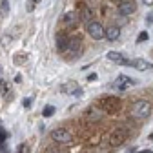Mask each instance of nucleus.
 Instances as JSON below:
<instances>
[{"label":"nucleus","instance_id":"1","mask_svg":"<svg viewBox=\"0 0 153 153\" xmlns=\"http://www.w3.org/2000/svg\"><path fill=\"white\" fill-rule=\"evenodd\" d=\"M151 111H153V106L148 100H137L135 104H133V108H131V115L135 119H139V120L148 119L149 115H151Z\"/></svg>","mask_w":153,"mask_h":153},{"label":"nucleus","instance_id":"2","mask_svg":"<svg viewBox=\"0 0 153 153\" xmlns=\"http://www.w3.org/2000/svg\"><path fill=\"white\" fill-rule=\"evenodd\" d=\"M99 106H100V109L106 111V113H117V111H120L122 102H120V99H117V97H104V99L99 100Z\"/></svg>","mask_w":153,"mask_h":153},{"label":"nucleus","instance_id":"3","mask_svg":"<svg viewBox=\"0 0 153 153\" xmlns=\"http://www.w3.org/2000/svg\"><path fill=\"white\" fill-rule=\"evenodd\" d=\"M66 53H69V59H76V56H80V53H82V40H80L79 36H69Z\"/></svg>","mask_w":153,"mask_h":153},{"label":"nucleus","instance_id":"4","mask_svg":"<svg viewBox=\"0 0 153 153\" xmlns=\"http://www.w3.org/2000/svg\"><path fill=\"white\" fill-rule=\"evenodd\" d=\"M126 140H128V129H124V128H119V129L111 131V135H109V144H111L113 148H119V146H122Z\"/></svg>","mask_w":153,"mask_h":153},{"label":"nucleus","instance_id":"5","mask_svg":"<svg viewBox=\"0 0 153 153\" xmlns=\"http://www.w3.org/2000/svg\"><path fill=\"white\" fill-rule=\"evenodd\" d=\"M51 140L59 142V144H68L71 142V131L66 128H56L51 131Z\"/></svg>","mask_w":153,"mask_h":153},{"label":"nucleus","instance_id":"6","mask_svg":"<svg viewBox=\"0 0 153 153\" xmlns=\"http://www.w3.org/2000/svg\"><path fill=\"white\" fill-rule=\"evenodd\" d=\"M88 35L93 38V40H100V38H104V36H106V29L102 27V24H100V22L91 20V22L88 24Z\"/></svg>","mask_w":153,"mask_h":153},{"label":"nucleus","instance_id":"7","mask_svg":"<svg viewBox=\"0 0 153 153\" xmlns=\"http://www.w3.org/2000/svg\"><path fill=\"white\" fill-rule=\"evenodd\" d=\"M137 11V4H135V0H122V2L119 4V13L122 16H129Z\"/></svg>","mask_w":153,"mask_h":153},{"label":"nucleus","instance_id":"8","mask_svg":"<svg viewBox=\"0 0 153 153\" xmlns=\"http://www.w3.org/2000/svg\"><path fill=\"white\" fill-rule=\"evenodd\" d=\"M60 91H62V93H69V95H75V97H80V95H82V89L79 88V84H76L75 80L62 84V86H60Z\"/></svg>","mask_w":153,"mask_h":153},{"label":"nucleus","instance_id":"9","mask_svg":"<svg viewBox=\"0 0 153 153\" xmlns=\"http://www.w3.org/2000/svg\"><path fill=\"white\" fill-rule=\"evenodd\" d=\"M128 64H129V66H133L135 69H139V71H148V69H151V68H153V64H151V62H148V60H144V59L129 60Z\"/></svg>","mask_w":153,"mask_h":153},{"label":"nucleus","instance_id":"10","mask_svg":"<svg viewBox=\"0 0 153 153\" xmlns=\"http://www.w3.org/2000/svg\"><path fill=\"white\" fill-rule=\"evenodd\" d=\"M131 84H133V80L129 79V76H126V75H119L117 80H115V88L117 89H128Z\"/></svg>","mask_w":153,"mask_h":153},{"label":"nucleus","instance_id":"11","mask_svg":"<svg viewBox=\"0 0 153 153\" xmlns=\"http://www.w3.org/2000/svg\"><path fill=\"white\" fill-rule=\"evenodd\" d=\"M79 18H80V22L84 24H89L93 20V13L88 6H80V11H79Z\"/></svg>","mask_w":153,"mask_h":153},{"label":"nucleus","instance_id":"12","mask_svg":"<svg viewBox=\"0 0 153 153\" xmlns=\"http://www.w3.org/2000/svg\"><path fill=\"white\" fill-rule=\"evenodd\" d=\"M108 60H111L115 64H128L129 62L128 59H124V55L119 53V51H108Z\"/></svg>","mask_w":153,"mask_h":153},{"label":"nucleus","instance_id":"13","mask_svg":"<svg viewBox=\"0 0 153 153\" xmlns=\"http://www.w3.org/2000/svg\"><path fill=\"white\" fill-rule=\"evenodd\" d=\"M86 119L88 120H100L102 119V111L99 109V108H95V106H91V108H88L86 109Z\"/></svg>","mask_w":153,"mask_h":153},{"label":"nucleus","instance_id":"14","mask_svg":"<svg viewBox=\"0 0 153 153\" xmlns=\"http://www.w3.org/2000/svg\"><path fill=\"white\" fill-rule=\"evenodd\" d=\"M119 36H120V27L119 26H109L108 29H106V38H108V40H119Z\"/></svg>","mask_w":153,"mask_h":153},{"label":"nucleus","instance_id":"15","mask_svg":"<svg viewBox=\"0 0 153 153\" xmlns=\"http://www.w3.org/2000/svg\"><path fill=\"white\" fill-rule=\"evenodd\" d=\"M68 42H69L68 36H64V35L56 36V48H59V51H66L68 49Z\"/></svg>","mask_w":153,"mask_h":153},{"label":"nucleus","instance_id":"16","mask_svg":"<svg viewBox=\"0 0 153 153\" xmlns=\"http://www.w3.org/2000/svg\"><path fill=\"white\" fill-rule=\"evenodd\" d=\"M62 22H64L66 26H75V22H76V13L68 11V13L64 15V18H62Z\"/></svg>","mask_w":153,"mask_h":153},{"label":"nucleus","instance_id":"17","mask_svg":"<svg viewBox=\"0 0 153 153\" xmlns=\"http://www.w3.org/2000/svg\"><path fill=\"white\" fill-rule=\"evenodd\" d=\"M7 91H9V86L6 80H0V95H4V97H7Z\"/></svg>","mask_w":153,"mask_h":153},{"label":"nucleus","instance_id":"18","mask_svg":"<svg viewBox=\"0 0 153 153\" xmlns=\"http://www.w3.org/2000/svg\"><path fill=\"white\" fill-rule=\"evenodd\" d=\"M38 4V0H27L26 2V9H27V13H31V11H35V6Z\"/></svg>","mask_w":153,"mask_h":153},{"label":"nucleus","instance_id":"19","mask_svg":"<svg viewBox=\"0 0 153 153\" xmlns=\"http://www.w3.org/2000/svg\"><path fill=\"white\" fill-rule=\"evenodd\" d=\"M53 113H55V106H46L44 111H42L44 117H53Z\"/></svg>","mask_w":153,"mask_h":153},{"label":"nucleus","instance_id":"20","mask_svg":"<svg viewBox=\"0 0 153 153\" xmlns=\"http://www.w3.org/2000/svg\"><path fill=\"white\" fill-rule=\"evenodd\" d=\"M148 36H149V35H148L146 31H140V33H139V36H137V44H142V42H146V40H148Z\"/></svg>","mask_w":153,"mask_h":153},{"label":"nucleus","instance_id":"21","mask_svg":"<svg viewBox=\"0 0 153 153\" xmlns=\"http://www.w3.org/2000/svg\"><path fill=\"white\" fill-rule=\"evenodd\" d=\"M27 151H29V146L27 144H20V148H18L16 153H27Z\"/></svg>","mask_w":153,"mask_h":153},{"label":"nucleus","instance_id":"22","mask_svg":"<svg viewBox=\"0 0 153 153\" xmlns=\"http://www.w3.org/2000/svg\"><path fill=\"white\" fill-rule=\"evenodd\" d=\"M88 80H97V75H95V73H91V75L88 76Z\"/></svg>","mask_w":153,"mask_h":153},{"label":"nucleus","instance_id":"23","mask_svg":"<svg viewBox=\"0 0 153 153\" xmlns=\"http://www.w3.org/2000/svg\"><path fill=\"white\" fill-rule=\"evenodd\" d=\"M24 106L29 108V106H31V99H26V100H24Z\"/></svg>","mask_w":153,"mask_h":153},{"label":"nucleus","instance_id":"24","mask_svg":"<svg viewBox=\"0 0 153 153\" xmlns=\"http://www.w3.org/2000/svg\"><path fill=\"white\" fill-rule=\"evenodd\" d=\"M142 2H144L146 6H153V0H142Z\"/></svg>","mask_w":153,"mask_h":153},{"label":"nucleus","instance_id":"25","mask_svg":"<svg viewBox=\"0 0 153 153\" xmlns=\"http://www.w3.org/2000/svg\"><path fill=\"white\" fill-rule=\"evenodd\" d=\"M109 2H113V4H120L122 0H109Z\"/></svg>","mask_w":153,"mask_h":153},{"label":"nucleus","instance_id":"26","mask_svg":"<svg viewBox=\"0 0 153 153\" xmlns=\"http://www.w3.org/2000/svg\"><path fill=\"white\" fill-rule=\"evenodd\" d=\"M140 153H153L151 149H146V151H140Z\"/></svg>","mask_w":153,"mask_h":153},{"label":"nucleus","instance_id":"27","mask_svg":"<svg viewBox=\"0 0 153 153\" xmlns=\"http://www.w3.org/2000/svg\"><path fill=\"white\" fill-rule=\"evenodd\" d=\"M49 153H59V151H49Z\"/></svg>","mask_w":153,"mask_h":153},{"label":"nucleus","instance_id":"28","mask_svg":"<svg viewBox=\"0 0 153 153\" xmlns=\"http://www.w3.org/2000/svg\"><path fill=\"white\" fill-rule=\"evenodd\" d=\"M0 73H2V66H0Z\"/></svg>","mask_w":153,"mask_h":153}]
</instances>
